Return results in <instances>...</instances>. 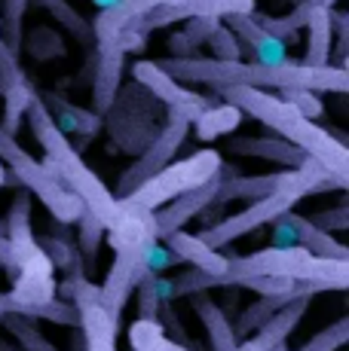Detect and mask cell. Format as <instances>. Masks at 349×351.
<instances>
[{
	"instance_id": "cell-24",
	"label": "cell",
	"mask_w": 349,
	"mask_h": 351,
	"mask_svg": "<svg viewBox=\"0 0 349 351\" xmlns=\"http://www.w3.org/2000/svg\"><path fill=\"white\" fill-rule=\"evenodd\" d=\"M193 312L199 315V321L205 324V333H209V346L212 351H236L239 339L233 333V324L227 318V312L209 296L193 293Z\"/></svg>"
},
{
	"instance_id": "cell-50",
	"label": "cell",
	"mask_w": 349,
	"mask_h": 351,
	"mask_svg": "<svg viewBox=\"0 0 349 351\" xmlns=\"http://www.w3.org/2000/svg\"><path fill=\"white\" fill-rule=\"evenodd\" d=\"M0 241H3V223H0Z\"/></svg>"
},
{
	"instance_id": "cell-39",
	"label": "cell",
	"mask_w": 349,
	"mask_h": 351,
	"mask_svg": "<svg viewBox=\"0 0 349 351\" xmlns=\"http://www.w3.org/2000/svg\"><path fill=\"white\" fill-rule=\"evenodd\" d=\"M279 95L285 98L297 113H304L306 119H319L322 117V98H319V92H310V89H282Z\"/></svg>"
},
{
	"instance_id": "cell-10",
	"label": "cell",
	"mask_w": 349,
	"mask_h": 351,
	"mask_svg": "<svg viewBox=\"0 0 349 351\" xmlns=\"http://www.w3.org/2000/svg\"><path fill=\"white\" fill-rule=\"evenodd\" d=\"M300 199H304L300 190H279L273 195H264V199H254L248 208H243V211H236V214H230V217L218 220V223L205 226L203 232H199V239H203L209 247H224V245H230V241L254 232V229H260L264 223H270V220H276L279 214L291 211Z\"/></svg>"
},
{
	"instance_id": "cell-9",
	"label": "cell",
	"mask_w": 349,
	"mask_h": 351,
	"mask_svg": "<svg viewBox=\"0 0 349 351\" xmlns=\"http://www.w3.org/2000/svg\"><path fill=\"white\" fill-rule=\"evenodd\" d=\"M153 107H157V98L138 83H132L129 89H120L111 107L102 113V125L111 132V141L123 153L138 156L159 132V125L153 123Z\"/></svg>"
},
{
	"instance_id": "cell-33",
	"label": "cell",
	"mask_w": 349,
	"mask_h": 351,
	"mask_svg": "<svg viewBox=\"0 0 349 351\" xmlns=\"http://www.w3.org/2000/svg\"><path fill=\"white\" fill-rule=\"evenodd\" d=\"M138 256H141V263H144L147 275H163L166 269H172V266H178V263H181V256L174 254L169 245H159L157 239L141 241V245H138Z\"/></svg>"
},
{
	"instance_id": "cell-14",
	"label": "cell",
	"mask_w": 349,
	"mask_h": 351,
	"mask_svg": "<svg viewBox=\"0 0 349 351\" xmlns=\"http://www.w3.org/2000/svg\"><path fill=\"white\" fill-rule=\"evenodd\" d=\"M144 275H147V269L138 256V247H123V251H117V260H113L104 285H98L102 287V306L120 318L123 306L129 302V296L135 293L138 281L144 278Z\"/></svg>"
},
{
	"instance_id": "cell-46",
	"label": "cell",
	"mask_w": 349,
	"mask_h": 351,
	"mask_svg": "<svg viewBox=\"0 0 349 351\" xmlns=\"http://www.w3.org/2000/svg\"><path fill=\"white\" fill-rule=\"evenodd\" d=\"M113 3H117V0H95L98 10H107V6H113Z\"/></svg>"
},
{
	"instance_id": "cell-32",
	"label": "cell",
	"mask_w": 349,
	"mask_h": 351,
	"mask_svg": "<svg viewBox=\"0 0 349 351\" xmlns=\"http://www.w3.org/2000/svg\"><path fill=\"white\" fill-rule=\"evenodd\" d=\"M40 247H43V254L49 256L52 269H62V272H74V269H80V247L77 241L71 239H56V235H46L43 241H40Z\"/></svg>"
},
{
	"instance_id": "cell-37",
	"label": "cell",
	"mask_w": 349,
	"mask_h": 351,
	"mask_svg": "<svg viewBox=\"0 0 349 351\" xmlns=\"http://www.w3.org/2000/svg\"><path fill=\"white\" fill-rule=\"evenodd\" d=\"M80 235H77V247H80V254H86L92 260V256L98 254V247H102V241H104V226L98 223L95 217H92V214H80Z\"/></svg>"
},
{
	"instance_id": "cell-2",
	"label": "cell",
	"mask_w": 349,
	"mask_h": 351,
	"mask_svg": "<svg viewBox=\"0 0 349 351\" xmlns=\"http://www.w3.org/2000/svg\"><path fill=\"white\" fill-rule=\"evenodd\" d=\"M159 67L172 73L178 83H199V86H254V89H310V92H337L349 89V73L344 64L310 67L304 62H279V64H258V62H221V58H163Z\"/></svg>"
},
{
	"instance_id": "cell-16",
	"label": "cell",
	"mask_w": 349,
	"mask_h": 351,
	"mask_svg": "<svg viewBox=\"0 0 349 351\" xmlns=\"http://www.w3.org/2000/svg\"><path fill=\"white\" fill-rule=\"evenodd\" d=\"M163 3H174V0H117L113 6H107V10L98 12L95 25H92V37L98 40V46L117 43L120 31L132 28V25L147 16V12L163 6Z\"/></svg>"
},
{
	"instance_id": "cell-11",
	"label": "cell",
	"mask_w": 349,
	"mask_h": 351,
	"mask_svg": "<svg viewBox=\"0 0 349 351\" xmlns=\"http://www.w3.org/2000/svg\"><path fill=\"white\" fill-rule=\"evenodd\" d=\"M254 12V0H174V3H163L150 10L141 22L132 28L141 34H150L157 28L174 22H187V19H227V16H248Z\"/></svg>"
},
{
	"instance_id": "cell-3",
	"label": "cell",
	"mask_w": 349,
	"mask_h": 351,
	"mask_svg": "<svg viewBox=\"0 0 349 351\" xmlns=\"http://www.w3.org/2000/svg\"><path fill=\"white\" fill-rule=\"evenodd\" d=\"M251 275L264 278H291V281H319L328 290L349 287V260H331V256H315L306 247H267V251L230 256L224 275H205L199 269L174 278V296H193L209 287H239Z\"/></svg>"
},
{
	"instance_id": "cell-48",
	"label": "cell",
	"mask_w": 349,
	"mask_h": 351,
	"mask_svg": "<svg viewBox=\"0 0 349 351\" xmlns=\"http://www.w3.org/2000/svg\"><path fill=\"white\" fill-rule=\"evenodd\" d=\"M6 348H10V342H3V339H0V351H6Z\"/></svg>"
},
{
	"instance_id": "cell-21",
	"label": "cell",
	"mask_w": 349,
	"mask_h": 351,
	"mask_svg": "<svg viewBox=\"0 0 349 351\" xmlns=\"http://www.w3.org/2000/svg\"><path fill=\"white\" fill-rule=\"evenodd\" d=\"M227 150L236 153V156H258V159H270L276 165H288V168H300L306 159V153L300 147L288 144V141H276V138H236L227 144Z\"/></svg>"
},
{
	"instance_id": "cell-28",
	"label": "cell",
	"mask_w": 349,
	"mask_h": 351,
	"mask_svg": "<svg viewBox=\"0 0 349 351\" xmlns=\"http://www.w3.org/2000/svg\"><path fill=\"white\" fill-rule=\"evenodd\" d=\"M310 31V43H306V58L304 64L310 67H325L331 64V49H334V28H331V10H319L310 22L304 25Z\"/></svg>"
},
{
	"instance_id": "cell-6",
	"label": "cell",
	"mask_w": 349,
	"mask_h": 351,
	"mask_svg": "<svg viewBox=\"0 0 349 351\" xmlns=\"http://www.w3.org/2000/svg\"><path fill=\"white\" fill-rule=\"evenodd\" d=\"M0 162H3V168H10V171L16 174V184L22 186V190L34 193L37 199L43 202L46 211L52 214L56 223H77L80 214L86 211V208L80 205L77 195H71L65 190V186L58 184L56 174H52L40 159L31 156V153L16 141V134L3 132V128H0Z\"/></svg>"
},
{
	"instance_id": "cell-35",
	"label": "cell",
	"mask_w": 349,
	"mask_h": 351,
	"mask_svg": "<svg viewBox=\"0 0 349 351\" xmlns=\"http://www.w3.org/2000/svg\"><path fill=\"white\" fill-rule=\"evenodd\" d=\"M346 339H349V318L344 315V318L334 321L328 330L315 333L304 348H306V351H337L340 346H346Z\"/></svg>"
},
{
	"instance_id": "cell-15",
	"label": "cell",
	"mask_w": 349,
	"mask_h": 351,
	"mask_svg": "<svg viewBox=\"0 0 349 351\" xmlns=\"http://www.w3.org/2000/svg\"><path fill=\"white\" fill-rule=\"evenodd\" d=\"M37 101L46 107L49 119L56 123V128L65 134V138H83V141H92L98 132H102V117L95 110H86V107H77L71 104L68 98L56 95V92H43L37 95Z\"/></svg>"
},
{
	"instance_id": "cell-31",
	"label": "cell",
	"mask_w": 349,
	"mask_h": 351,
	"mask_svg": "<svg viewBox=\"0 0 349 351\" xmlns=\"http://www.w3.org/2000/svg\"><path fill=\"white\" fill-rule=\"evenodd\" d=\"M37 3L43 6V10L49 12V16L56 19L58 25H65V28H68L74 37H80V40H89L92 37V25L86 22V19L80 16L77 10H74L68 0H37Z\"/></svg>"
},
{
	"instance_id": "cell-17",
	"label": "cell",
	"mask_w": 349,
	"mask_h": 351,
	"mask_svg": "<svg viewBox=\"0 0 349 351\" xmlns=\"http://www.w3.org/2000/svg\"><path fill=\"white\" fill-rule=\"evenodd\" d=\"M123 64H126V52L117 43L111 46H98L95 56V71H92V110L102 117L111 107V101L120 92V80H123Z\"/></svg>"
},
{
	"instance_id": "cell-45",
	"label": "cell",
	"mask_w": 349,
	"mask_h": 351,
	"mask_svg": "<svg viewBox=\"0 0 349 351\" xmlns=\"http://www.w3.org/2000/svg\"><path fill=\"white\" fill-rule=\"evenodd\" d=\"M150 287H153V293H157L159 306H163V302L178 300V296H174V281H172V278H163V275H150Z\"/></svg>"
},
{
	"instance_id": "cell-42",
	"label": "cell",
	"mask_w": 349,
	"mask_h": 351,
	"mask_svg": "<svg viewBox=\"0 0 349 351\" xmlns=\"http://www.w3.org/2000/svg\"><path fill=\"white\" fill-rule=\"evenodd\" d=\"M313 223L325 232H346L349 229V211L346 208H334V211H319L313 217Z\"/></svg>"
},
{
	"instance_id": "cell-49",
	"label": "cell",
	"mask_w": 349,
	"mask_h": 351,
	"mask_svg": "<svg viewBox=\"0 0 349 351\" xmlns=\"http://www.w3.org/2000/svg\"><path fill=\"white\" fill-rule=\"evenodd\" d=\"M273 351H288L285 346H282V348H273ZM297 351H306V348H297Z\"/></svg>"
},
{
	"instance_id": "cell-44",
	"label": "cell",
	"mask_w": 349,
	"mask_h": 351,
	"mask_svg": "<svg viewBox=\"0 0 349 351\" xmlns=\"http://www.w3.org/2000/svg\"><path fill=\"white\" fill-rule=\"evenodd\" d=\"M169 46H172V58H193V56H196V49H199V46L190 43V37H187L184 31L172 34Z\"/></svg>"
},
{
	"instance_id": "cell-19",
	"label": "cell",
	"mask_w": 349,
	"mask_h": 351,
	"mask_svg": "<svg viewBox=\"0 0 349 351\" xmlns=\"http://www.w3.org/2000/svg\"><path fill=\"white\" fill-rule=\"evenodd\" d=\"M132 80H135L141 89L150 92L157 101H163L166 107L193 104V101L203 98V95H196V92H187L184 83H178V80H174L166 67H159L157 62H135L132 64Z\"/></svg>"
},
{
	"instance_id": "cell-36",
	"label": "cell",
	"mask_w": 349,
	"mask_h": 351,
	"mask_svg": "<svg viewBox=\"0 0 349 351\" xmlns=\"http://www.w3.org/2000/svg\"><path fill=\"white\" fill-rule=\"evenodd\" d=\"M205 43H209L214 52L212 58H221V62H236V58H243V43H239L236 34L230 28H224V25H218Z\"/></svg>"
},
{
	"instance_id": "cell-27",
	"label": "cell",
	"mask_w": 349,
	"mask_h": 351,
	"mask_svg": "<svg viewBox=\"0 0 349 351\" xmlns=\"http://www.w3.org/2000/svg\"><path fill=\"white\" fill-rule=\"evenodd\" d=\"M243 117H245V113L239 110L236 104H230V101H227V104H218V107L209 104L190 123V128L196 132L199 141H218V138H224V134H230L233 128H239Z\"/></svg>"
},
{
	"instance_id": "cell-29",
	"label": "cell",
	"mask_w": 349,
	"mask_h": 351,
	"mask_svg": "<svg viewBox=\"0 0 349 351\" xmlns=\"http://www.w3.org/2000/svg\"><path fill=\"white\" fill-rule=\"evenodd\" d=\"M129 342L132 351H190L187 342L172 339L157 318H138L129 327Z\"/></svg>"
},
{
	"instance_id": "cell-34",
	"label": "cell",
	"mask_w": 349,
	"mask_h": 351,
	"mask_svg": "<svg viewBox=\"0 0 349 351\" xmlns=\"http://www.w3.org/2000/svg\"><path fill=\"white\" fill-rule=\"evenodd\" d=\"M31 0H3V19H0V28L6 34V46L19 49L22 43V22H25V12H28Z\"/></svg>"
},
{
	"instance_id": "cell-40",
	"label": "cell",
	"mask_w": 349,
	"mask_h": 351,
	"mask_svg": "<svg viewBox=\"0 0 349 351\" xmlns=\"http://www.w3.org/2000/svg\"><path fill=\"white\" fill-rule=\"evenodd\" d=\"M273 229H270V247H279V251H285V247H297V232H294L291 220L285 217V214H279L276 220H270Z\"/></svg>"
},
{
	"instance_id": "cell-20",
	"label": "cell",
	"mask_w": 349,
	"mask_h": 351,
	"mask_svg": "<svg viewBox=\"0 0 349 351\" xmlns=\"http://www.w3.org/2000/svg\"><path fill=\"white\" fill-rule=\"evenodd\" d=\"M3 315H19L28 321H49V324H62V327H80V308L68 300H49L43 306H28L19 302L12 293H0V318Z\"/></svg>"
},
{
	"instance_id": "cell-5",
	"label": "cell",
	"mask_w": 349,
	"mask_h": 351,
	"mask_svg": "<svg viewBox=\"0 0 349 351\" xmlns=\"http://www.w3.org/2000/svg\"><path fill=\"white\" fill-rule=\"evenodd\" d=\"M3 229L6 235L0 241V269L12 278L10 293L28 306H43V302L56 300V269L31 232L28 190H19V195L12 199Z\"/></svg>"
},
{
	"instance_id": "cell-41",
	"label": "cell",
	"mask_w": 349,
	"mask_h": 351,
	"mask_svg": "<svg viewBox=\"0 0 349 351\" xmlns=\"http://www.w3.org/2000/svg\"><path fill=\"white\" fill-rule=\"evenodd\" d=\"M138 318H157L159 315V300L157 293H153L150 287V275H144V278L138 281Z\"/></svg>"
},
{
	"instance_id": "cell-4",
	"label": "cell",
	"mask_w": 349,
	"mask_h": 351,
	"mask_svg": "<svg viewBox=\"0 0 349 351\" xmlns=\"http://www.w3.org/2000/svg\"><path fill=\"white\" fill-rule=\"evenodd\" d=\"M218 95L230 104H236L251 119L264 123L267 128L279 134L282 141L300 147L310 159H315L328 174L340 180H349V150L346 144L322 128L315 119H306L297 113L282 95H273L270 89H254V86H221Z\"/></svg>"
},
{
	"instance_id": "cell-22",
	"label": "cell",
	"mask_w": 349,
	"mask_h": 351,
	"mask_svg": "<svg viewBox=\"0 0 349 351\" xmlns=\"http://www.w3.org/2000/svg\"><path fill=\"white\" fill-rule=\"evenodd\" d=\"M166 241H169V247L181 256V263H193L199 272H205V275H224L227 272L230 256L218 254V247H209L199 235H190V232H184V229H178V232H172Z\"/></svg>"
},
{
	"instance_id": "cell-43",
	"label": "cell",
	"mask_w": 349,
	"mask_h": 351,
	"mask_svg": "<svg viewBox=\"0 0 349 351\" xmlns=\"http://www.w3.org/2000/svg\"><path fill=\"white\" fill-rule=\"evenodd\" d=\"M218 19H187V25H184V34L190 37V43L193 46H203L205 40L212 37V31L218 28Z\"/></svg>"
},
{
	"instance_id": "cell-12",
	"label": "cell",
	"mask_w": 349,
	"mask_h": 351,
	"mask_svg": "<svg viewBox=\"0 0 349 351\" xmlns=\"http://www.w3.org/2000/svg\"><path fill=\"white\" fill-rule=\"evenodd\" d=\"M0 98H3V123H0V128L16 134L25 119V110L37 98V92L28 83L25 71L19 67L16 49L6 46L3 37H0Z\"/></svg>"
},
{
	"instance_id": "cell-13",
	"label": "cell",
	"mask_w": 349,
	"mask_h": 351,
	"mask_svg": "<svg viewBox=\"0 0 349 351\" xmlns=\"http://www.w3.org/2000/svg\"><path fill=\"white\" fill-rule=\"evenodd\" d=\"M221 186V171L214 174L212 180H205L203 186H196V190H187L181 195H174L172 202H166L163 208H157L153 211V223H157V239H169L172 232H178L181 226L187 223V220H193L196 214H203L205 208L212 205L214 193H218Z\"/></svg>"
},
{
	"instance_id": "cell-30",
	"label": "cell",
	"mask_w": 349,
	"mask_h": 351,
	"mask_svg": "<svg viewBox=\"0 0 349 351\" xmlns=\"http://www.w3.org/2000/svg\"><path fill=\"white\" fill-rule=\"evenodd\" d=\"M0 324L6 327V333L16 336L19 346H22V351H58L28 318H19V315H3Z\"/></svg>"
},
{
	"instance_id": "cell-23",
	"label": "cell",
	"mask_w": 349,
	"mask_h": 351,
	"mask_svg": "<svg viewBox=\"0 0 349 351\" xmlns=\"http://www.w3.org/2000/svg\"><path fill=\"white\" fill-rule=\"evenodd\" d=\"M117 327H120V318L107 312L102 302L80 308L77 330L83 333L86 351H117Z\"/></svg>"
},
{
	"instance_id": "cell-38",
	"label": "cell",
	"mask_w": 349,
	"mask_h": 351,
	"mask_svg": "<svg viewBox=\"0 0 349 351\" xmlns=\"http://www.w3.org/2000/svg\"><path fill=\"white\" fill-rule=\"evenodd\" d=\"M28 49L34 58H56L65 56V43L52 28H34L28 37Z\"/></svg>"
},
{
	"instance_id": "cell-26",
	"label": "cell",
	"mask_w": 349,
	"mask_h": 351,
	"mask_svg": "<svg viewBox=\"0 0 349 351\" xmlns=\"http://www.w3.org/2000/svg\"><path fill=\"white\" fill-rule=\"evenodd\" d=\"M285 217L291 220L294 232H297V245H300V247H306V251L315 254V256L349 260V251H346V247L340 245V241L334 239L331 232H325V229L315 226L310 217H300V214H294V208H291V211H285Z\"/></svg>"
},
{
	"instance_id": "cell-8",
	"label": "cell",
	"mask_w": 349,
	"mask_h": 351,
	"mask_svg": "<svg viewBox=\"0 0 349 351\" xmlns=\"http://www.w3.org/2000/svg\"><path fill=\"white\" fill-rule=\"evenodd\" d=\"M205 107H209L205 98L193 101V104L166 107V123L159 125V132L153 134V141L138 153V159L132 162V165L123 171V178H120V184H117L120 195L132 193L138 184H144L150 174H157L159 168L169 165V162L174 159V153H178V147L184 144L187 132H190V123L205 110Z\"/></svg>"
},
{
	"instance_id": "cell-51",
	"label": "cell",
	"mask_w": 349,
	"mask_h": 351,
	"mask_svg": "<svg viewBox=\"0 0 349 351\" xmlns=\"http://www.w3.org/2000/svg\"><path fill=\"white\" fill-rule=\"evenodd\" d=\"M6 351H16V348H12V346H10V348H6Z\"/></svg>"
},
{
	"instance_id": "cell-7",
	"label": "cell",
	"mask_w": 349,
	"mask_h": 351,
	"mask_svg": "<svg viewBox=\"0 0 349 351\" xmlns=\"http://www.w3.org/2000/svg\"><path fill=\"white\" fill-rule=\"evenodd\" d=\"M224 168V159H221L218 150L205 147V150L193 153V156L181 159V162H169L166 168H159L157 174L138 184L132 193L120 195L129 208H141V211H157L163 208L166 202H172L174 195L187 193V190H196L203 186L205 180H212L214 174Z\"/></svg>"
},
{
	"instance_id": "cell-52",
	"label": "cell",
	"mask_w": 349,
	"mask_h": 351,
	"mask_svg": "<svg viewBox=\"0 0 349 351\" xmlns=\"http://www.w3.org/2000/svg\"><path fill=\"white\" fill-rule=\"evenodd\" d=\"M291 3H297V0H291Z\"/></svg>"
},
{
	"instance_id": "cell-47",
	"label": "cell",
	"mask_w": 349,
	"mask_h": 351,
	"mask_svg": "<svg viewBox=\"0 0 349 351\" xmlns=\"http://www.w3.org/2000/svg\"><path fill=\"white\" fill-rule=\"evenodd\" d=\"M6 180H10V174H6V168H3V162H0V186L6 184Z\"/></svg>"
},
{
	"instance_id": "cell-1",
	"label": "cell",
	"mask_w": 349,
	"mask_h": 351,
	"mask_svg": "<svg viewBox=\"0 0 349 351\" xmlns=\"http://www.w3.org/2000/svg\"><path fill=\"white\" fill-rule=\"evenodd\" d=\"M34 132L37 144L43 147L46 159L43 165L58 178V184L65 186L71 195H77L80 205L86 208V214L98 220L107 232V245L113 251L123 247H138L141 241L157 239V223H153V211H141V208H129L123 199H117L104 186V180L86 165V159L74 150L71 138H65L49 119L46 107L34 98L25 110Z\"/></svg>"
},
{
	"instance_id": "cell-25",
	"label": "cell",
	"mask_w": 349,
	"mask_h": 351,
	"mask_svg": "<svg viewBox=\"0 0 349 351\" xmlns=\"http://www.w3.org/2000/svg\"><path fill=\"white\" fill-rule=\"evenodd\" d=\"M334 3H337V0H297V3H294V10L288 12V16H282V19L258 16V12H251V16H254V22H258L267 34H273V37H279V40H285V43H288L294 34L310 22L315 12H319V10H331Z\"/></svg>"
},
{
	"instance_id": "cell-18",
	"label": "cell",
	"mask_w": 349,
	"mask_h": 351,
	"mask_svg": "<svg viewBox=\"0 0 349 351\" xmlns=\"http://www.w3.org/2000/svg\"><path fill=\"white\" fill-rule=\"evenodd\" d=\"M227 28L236 34L239 43H245L248 49H251V62H258V64H279V62H285V58H288L285 40L267 34L258 22H254L251 12H248V16H227Z\"/></svg>"
}]
</instances>
